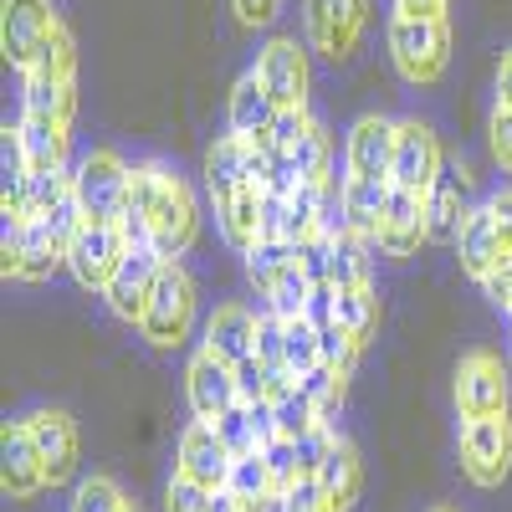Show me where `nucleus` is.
I'll return each mask as SVG.
<instances>
[{
  "label": "nucleus",
  "mask_w": 512,
  "mask_h": 512,
  "mask_svg": "<svg viewBox=\"0 0 512 512\" xmlns=\"http://www.w3.org/2000/svg\"><path fill=\"white\" fill-rule=\"evenodd\" d=\"M128 216L149 226V241L164 262H180L200 236V205L164 159H139L128 169Z\"/></svg>",
  "instance_id": "nucleus-1"
},
{
  "label": "nucleus",
  "mask_w": 512,
  "mask_h": 512,
  "mask_svg": "<svg viewBox=\"0 0 512 512\" xmlns=\"http://www.w3.org/2000/svg\"><path fill=\"white\" fill-rule=\"evenodd\" d=\"M390 62L410 88H431L451 67V26L446 16H395L390 21Z\"/></svg>",
  "instance_id": "nucleus-2"
},
{
  "label": "nucleus",
  "mask_w": 512,
  "mask_h": 512,
  "mask_svg": "<svg viewBox=\"0 0 512 512\" xmlns=\"http://www.w3.org/2000/svg\"><path fill=\"white\" fill-rule=\"evenodd\" d=\"M21 113L72 123V113H77V47H72V36L52 41L21 72Z\"/></svg>",
  "instance_id": "nucleus-3"
},
{
  "label": "nucleus",
  "mask_w": 512,
  "mask_h": 512,
  "mask_svg": "<svg viewBox=\"0 0 512 512\" xmlns=\"http://www.w3.org/2000/svg\"><path fill=\"white\" fill-rule=\"evenodd\" d=\"M195 303H200V292H195V277L185 272V262H164L154 297L139 318V333L154 349H180L190 338V323H195Z\"/></svg>",
  "instance_id": "nucleus-4"
},
{
  "label": "nucleus",
  "mask_w": 512,
  "mask_h": 512,
  "mask_svg": "<svg viewBox=\"0 0 512 512\" xmlns=\"http://www.w3.org/2000/svg\"><path fill=\"white\" fill-rule=\"evenodd\" d=\"M128 169L134 164H128L123 154H113V149H93L72 169V195H77L88 226H108L128 210Z\"/></svg>",
  "instance_id": "nucleus-5"
},
{
  "label": "nucleus",
  "mask_w": 512,
  "mask_h": 512,
  "mask_svg": "<svg viewBox=\"0 0 512 512\" xmlns=\"http://www.w3.org/2000/svg\"><path fill=\"white\" fill-rule=\"evenodd\" d=\"M456 451H461V472L472 487L492 492L507 482L512 472V415H482V420H461V436H456Z\"/></svg>",
  "instance_id": "nucleus-6"
},
{
  "label": "nucleus",
  "mask_w": 512,
  "mask_h": 512,
  "mask_svg": "<svg viewBox=\"0 0 512 512\" xmlns=\"http://www.w3.org/2000/svg\"><path fill=\"white\" fill-rule=\"evenodd\" d=\"M62 36H67V26L52 0H6L0 6V52H6V62L16 72H26Z\"/></svg>",
  "instance_id": "nucleus-7"
},
{
  "label": "nucleus",
  "mask_w": 512,
  "mask_h": 512,
  "mask_svg": "<svg viewBox=\"0 0 512 512\" xmlns=\"http://www.w3.org/2000/svg\"><path fill=\"white\" fill-rule=\"evenodd\" d=\"M451 395H456V415H461V420L502 415L507 400H512V369H502L497 354L472 349V354H461V364H456Z\"/></svg>",
  "instance_id": "nucleus-8"
},
{
  "label": "nucleus",
  "mask_w": 512,
  "mask_h": 512,
  "mask_svg": "<svg viewBox=\"0 0 512 512\" xmlns=\"http://www.w3.org/2000/svg\"><path fill=\"white\" fill-rule=\"evenodd\" d=\"M303 21L313 52L328 62H349L369 26V0H303Z\"/></svg>",
  "instance_id": "nucleus-9"
},
{
  "label": "nucleus",
  "mask_w": 512,
  "mask_h": 512,
  "mask_svg": "<svg viewBox=\"0 0 512 512\" xmlns=\"http://www.w3.org/2000/svg\"><path fill=\"white\" fill-rule=\"evenodd\" d=\"M441 175H446V159H441V139L431 134V123L400 118L390 185H395V190H410V195H431Z\"/></svg>",
  "instance_id": "nucleus-10"
},
{
  "label": "nucleus",
  "mask_w": 512,
  "mask_h": 512,
  "mask_svg": "<svg viewBox=\"0 0 512 512\" xmlns=\"http://www.w3.org/2000/svg\"><path fill=\"white\" fill-rule=\"evenodd\" d=\"M67 262V251L52 241V231L41 221H6L0 236V272L16 282H47Z\"/></svg>",
  "instance_id": "nucleus-11"
},
{
  "label": "nucleus",
  "mask_w": 512,
  "mask_h": 512,
  "mask_svg": "<svg viewBox=\"0 0 512 512\" xmlns=\"http://www.w3.org/2000/svg\"><path fill=\"white\" fill-rule=\"evenodd\" d=\"M123 256H128V236H123L118 221H108V226H82L77 241L67 246V267H72L77 287L108 292V282H113L118 267H123Z\"/></svg>",
  "instance_id": "nucleus-12"
},
{
  "label": "nucleus",
  "mask_w": 512,
  "mask_h": 512,
  "mask_svg": "<svg viewBox=\"0 0 512 512\" xmlns=\"http://www.w3.org/2000/svg\"><path fill=\"white\" fill-rule=\"evenodd\" d=\"M0 487L11 502H31L36 492H47V466H41L26 415L6 420V431H0Z\"/></svg>",
  "instance_id": "nucleus-13"
},
{
  "label": "nucleus",
  "mask_w": 512,
  "mask_h": 512,
  "mask_svg": "<svg viewBox=\"0 0 512 512\" xmlns=\"http://www.w3.org/2000/svg\"><path fill=\"white\" fill-rule=\"evenodd\" d=\"M159 272H164V256L154 251V241L128 246L118 277H113V282H108V292H103V297H108V308H113L123 323H134V328H139V318H144V308H149V297H154Z\"/></svg>",
  "instance_id": "nucleus-14"
},
{
  "label": "nucleus",
  "mask_w": 512,
  "mask_h": 512,
  "mask_svg": "<svg viewBox=\"0 0 512 512\" xmlns=\"http://www.w3.org/2000/svg\"><path fill=\"white\" fill-rule=\"evenodd\" d=\"M231 466H236V456L216 436V425H210V420H190L185 431H180V456H175V472L180 477H190V482H200L210 492H221L231 482Z\"/></svg>",
  "instance_id": "nucleus-15"
},
{
  "label": "nucleus",
  "mask_w": 512,
  "mask_h": 512,
  "mask_svg": "<svg viewBox=\"0 0 512 512\" xmlns=\"http://www.w3.org/2000/svg\"><path fill=\"white\" fill-rule=\"evenodd\" d=\"M256 77L267 82V93L277 108H308V57L292 36H272L262 52H256Z\"/></svg>",
  "instance_id": "nucleus-16"
},
{
  "label": "nucleus",
  "mask_w": 512,
  "mask_h": 512,
  "mask_svg": "<svg viewBox=\"0 0 512 512\" xmlns=\"http://www.w3.org/2000/svg\"><path fill=\"white\" fill-rule=\"evenodd\" d=\"M395 134H400L395 118L364 113L349 128V139H344V169L359 175V180H390V169H395Z\"/></svg>",
  "instance_id": "nucleus-17"
},
{
  "label": "nucleus",
  "mask_w": 512,
  "mask_h": 512,
  "mask_svg": "<svg viewBox=\"0 0 512 512\" xmlns=\"http://www.w3.org/2000/svg\"><path fill=\"white\" fill-rule=\"evenodd\" d=\"M31 441L41 451V466H47V487L72 482L77 472V420L67 410H26Z\"/></svg>",
  "instance_id": "nucleus-18"
},
{
  "label": "nucleus",
  "mask_w": 512,
  "mask_h": 512,
  "mask_svg": "<svg viewBox=\"0 0 512 512\" xmlns=\"http://www.w3.org/2000/svg\"><path fill=\"white\" fill-rule=\"evenodd\" d=\"M185 395H190V410L195 420H221L241 395H236V369L226 359H216L210 349H200L185 369Z\"/></svg>",
  "instance_id": "nucleus-19"
},
{
  "label": "nucleus",
  "mask_w": 512,
  "mask_h": 512,
  "mask_svg": "<svg viewBox=\"0 0 512 512\" xmlns=\"http://www.w3.org/2000/svg\"><path fill=\"white\" fill-rule=\"evenodd\" d=\"M425 241H431V221H425V195L395 190L390 185V205H384V226H379V251L384 256H415Z\"/></svg>",
  "instance_id": "nucleus-20"
},
{
  "label": "nucleus",
  "mask_w": 512,
  "mask_h": 512,
  "mask_svg": "<svg viewBox=\"0 0 512 512\" xmlns=\"http://www.w3.org/2000/svg\"><path fill=\"white\" fill-rule=\"evenodd\" d=\"M205 349L216 359H226L231 369L241 359H251L256 354V313L241 308V303H221L216 313L205 318Z\"/></svg>",
  "instance_id": "nucleus-21"
},
{
  "label": "nucleus",
  "mask_w": 512,
  "mask_h": 512,
  "mask_svg": "<svg viewBox=\"0 0 512 512\" xmlns=\"http://www.w3.org/2000/svg\"><path fill=\"white\" fill-rule=\"evenodd\" d=\"M456 256H461V272L472 277V282H482V277L502 262V256H507V246H502V236H497V221H492L487 205L466 210V226H461V236H456Z\"/></svg>",
  "instance_id": "nucleus-22"
},
{
  "label": "nucleus",
  "mask_w": 512,
  "mask_h": 512,
  "mask_svg": "<svg viewBox=\"0 0 512 512\" xmlns=\"http://www.w3.org/2000/svg\"><path fill=\"white\" fill-rule=\"evenodd\" d=\"M384 205H390V180L344 175V185H338V216H344L349 231H359V236H369V241H379Z\"/></svg>",
  "instance_id": "nucleus-23"
},
{
  "label": "nucleus",
  "mask_w": 512,
  "mask_h": 512,
  "mask_svg": "<svg viewBox=\"0 0 512 512\" xmlns=\"http://www.w3.org/2000/svg\"><path fill=\"white\" fill-rule=\"evenodd\" d=\"M318 487L323 497L333 502V512H349L359 502V487H364V461H359V446L349 436H338L318 466Z\"/></svg>",
  "instance_id": "nucleus-24"
},
{
  "label": "nucleus",
  "mask_w": 512,
  "mask_h": 512,
  "mask_svg": "<svg viewBox=\"0 0 512 512\" xmlns=\"http://www.w3.org/2000/svg\"><path fill=\"white\" fill-rule=\"evenodd\" d=\"M16 134H21V149H26V159H31V169H36V175H47V169H67L72 123H62V118H36V113H21Z\"/></svg>",
  "instance_id": "nucleus-25"
},
{
  "label": "nucleus",
  "mask_w": 512,
  "mask_h": 512,
  "mask_svg": "<svg viewBox=\"0 0 512 512\" xmlns=\"http://www.w3.org/2000/svg\"><path fill=\"white\" fill-rule=\"evenodd\" d=\"M369 236L349 231V226H333V251H328V282L338 292L349 287H374V256H369Z\"/></svg>",
  "instance_id": "nucleus-26"
},
{
  "label": "nucleus",
  "mask_w": 512,
  "mask_h": 512,
  "mask_svg": "<svg viewBox=\"0 0 512 512\" xmlns=\"http://www.w3.org/2000/svg\"><path fill=\"white\" fill-rule=\"evenodd\" d=\"M226 118H231V134H236V139H256V134H267V128H272L277 103H272L267 82L256 77V72H246L236 88H231V108H226Z\"/></svg>",
  "instance_id": "nucleus-27"
},
{
  "label": "nucleus",
  "mask_w": 512,
  "mask_h": 512,
  "mask_svg": "<svg viewBox=\"0 0 512 512\" xmlns=\"http://www.w3.org/2000/svg\"><path fill=\"white\" fill-rule=\"evenodd\" d=\"M251 185V175H246V144L236 139V134H226V139H216L205 149V190H210V200H231V195H241Z\"/></svg>",
  "instance_id": "nucleus-28"
},
{
  "label": "nucleus",
  "mask_w": 512,
  "mask_h": 512,
  "mask_svg": "<svg viewBox=\"0 0 512 512\" xmlns=\"http://www.w3.org/2000/svg\"><path fill=\"white\" fill-rule=\"evenodd\" d=\"M216 221H221V236L236 251H251L256 241H262V185H246L241 195L221 200L216 205Z\"/></svg>",
  "instance_id": "nucleus-29"
},
{
  "label": "nucleus",
  "mask_w": 512,
  "mask_h": 512,
  "mask_svg": "<svg viewBox=\"0 0 512 512\" xmlns=\"http://www.w3.org/2000/svg\"><path fill=\"white\" fill-rule=\"evenodd\" d=\"M241 262H246V282L262 292V297H272V287L287 277V267L297 262V246L292 241H277V236H262L251 251H241Z\"/></svg>",
  "instance_id": "nucleus-30"
},
{
  "label": "nucleus",
  "mask_w": 512,
  "mask_h": 512,
  "mask_svg": "<svg viewBox=\"0 0 512 512\" xmlns=\"http://www.w3.org/2000/svg\"><path fill=\"white\" fill-rule=\"evenodd\" d=\"M425 221H431V241H451V246H456V236H461V226H466L456 175H441L436 190L425 195Z\"/></svg>",
  "instance_id": "nucleus-31"
},
{
  "label": "nucleus",
  "mask_w": 512,
  "mask_h": 512,
  "mask_svg": "<svg viewBox=\"0 0 512 512\" xmlns=\"http://www.w3.org/2000/svg\"><path fill=\"white\" fill-rule=\"evenodd\" d=\"M292 164H297V175H303L308 185L333 190V139H328V128H323L318 118H313L308 134L292 144Z\"/></svg>",
  "instance_id": "nucleus-32"
},
{
  "label": "nucleus",
  "mask_w": 512,
  "mask_h": 512,
  "mask_svg": "<svg viewBox=\"0 0 512 512\" xmlns=\"http://www.w3.org/2000/svg\"><path fill=\"white\" fill-rule=\"evenodd\" d=\"M338 328L354 333L359 344H369V338L379 333V292H374V287L338 292Z\"/></svg>",
  "instance_id": "nucleus-33"
},
{
  "label": "nucleus",
  "mask_w": 512,
  "mask_h": 512,
  "mask_svg": "<svg viewBox=\"0 0 512 512\" xmlns=\"http://www.w3.org/2000/svg\"><path fill=\"white\" fill-rule=\"evenodd\" d=\"M359 338L354 333H344L338 323H328V328H318V364H328L338 379H349L354 374V364H359Z\"/></svg>",
  "instance_id": "nucleus-34"
},
{
  "label": "nucleus",
  "mask_w": 512,
  "mask_h": 512,
  "mask_svg": "<svg viewBox=\"0 0 512 512\" xmlns=\"http://www.w3.org/2000/svg\"><path fill=\"white\" fill-rule=\"evenodd\" d=\"M123 487L108 477V472H93V477H82L77 492H72V512H123Z\"/></svg>",
  "instance_id": "nucleus-35"
},
{
  "label": "nucleus",
  "mask_w": 512,
  "mask_h": 512,
  "mask_svg": "<svg viewBox=\"0 0 512 512\" xmlns=\"http://www.w3.org/2000/svg\"><path fill=\"white\" fill-rule=\"evenodd\" d=\"M287 323V374L303 379L308 369H318V328L308 318H282Z\"/></svg>",
  "instance_id": "nucleus-36"
},
{
  "label": "nucleus",
  "mask_w": 512,
  "mask_h": 512,
  "mask_svg": "<svg viewBox=\"0 0 512 512\" xmlns=\"http://www.w3.org/2000/svg\"><path fill=\"white\" fill-rule=\"evenodd\" d=\"M318 405L303 395V390H292L287 400H277V436H287V441H303L308 431H318Z\"/></svg>",
  "instance_id": "nucleus-37"
},
{
  "label": "nucleus",
  "mask_w": 512,
  "mask_h": 512,
  "mask_svg": "<svg viewBox=\"0 0 512 512\" xmlns=\"http://www.w3.org/2000/svg\"><path fill=\"white\" fill-rule=\"evenodd\" d=\"M308 292H313V282H308V272L303 267H287V277L272 287V297H267V308L277 313V318H303V308H308Z\"/></svg>",
  "instance_id": "nucleus-38"
},
{
  "label": "nucleus",
  "mask_w": 512,
  "mask_h": 512,
  "mask_svg": "<svg viewBox=\"0 0 512 512\" xmlns=\"http://www.w3.org/2000/svg\"><path fill=\"white\" fill-rule=\"evenodd\" d=\"M210 425H216V436L231 446V456L256 451V425H251V405H246V400H236L221 420H210Z\"/></svg>",
  "instance_id": "nucleus-39"
},
{
  "label": "nucleus",
  "mask_w": 512,
  "mask_h": 512,
  "mask_svg": "<svg viewBox=\"0 0 512 512\" xmlns=\"http://www.w3.org/2000/svg\"><path fill=\"white\" fill-rule=\"evenodd\" d=\"M256 359H262L267 369H287V323L272 308L256 318Z\"/></svg>",
  "instance_id": "nucleus-40"
},
{
  "label": "nucleus",
  "mask_w": 512,
  "mask_h": 512,
  "mask_svg": "<svg viewBox=\"0 0 512 512\" xmlns=\"http://www.w3.org/2000/svg\"><path fill=\"white\" fill-rule=\"evenodd\" d=\"M164 512H216V492L175 472L169 477V492H164Z\"/></svg>",
  "instance_id": "nucleus-41"
},
{
  "label": "nucleus",
  "mask_w": 512,
  "mask_h": 512,
  "mask_svg": "<svg viewBox=\"0 0 512 512\" xmlns=\"http://www.w3.org/2000/svg\"><path fill=\"white\" fill-rule=\"evenodd\" d=\"M262 456H267V466H272V482H277V492H287L297 477H303V461H297V441L272 436V441L262 446Z\"/></svg>",
  "instance_id": "nucleus-42"
},
{
  "label": "nucleus",
  "mask_w": 512,
  "mask_h": 512,
  "mask_svg": "<svg viewBox=\"0 0 512 512\" xmlns=\"http://www.w3.org/2000/svg\"><path fill=\"white\" fill-rule=\"evenodd\" d=\"M282 512H333V502L323 497L318 477H297V482L282 492Z\"/></svg>",
  "instance_id": "nucleus-43"
},
{
  "label": "nucleus",
  "mask_w": 512,
  "mask_h": 512,
  "mask_svg": "<svg viewBox=\"0 0 512 512\" xmlns=\"http://www.w3.org/2000/svg\"><path fill=\"white\" fill-rule=\"evenodd\" d=\"M267 379H272V369L262 364V359H241L236 364V395L246 400V405H256V400H267Z\"/></svg>",
  "instance_id": "nucleus-44"
},
{
  "label": "nucleus",
  "mask_w": 512,
  "mask_h": 512,
  "mask_svg": "<svg viewBox=\"0 0 512 512\" xmlns=\"http://www.w3.org/2000/svg\"><path fill=\"white\" fill-rule=\"evenodd\" d=\"M487 134H492V159L502 164V175H512V108H492V123H487Z\"/></svg>",
  "instance_id": "nucleus-45"
},
{
  "label": "nucleus",
  "mask_w": 512,
  "mask_h": 512,
  "mask_svg": "<svg viewBox=\"0 0 512 512\" xmlns=\"http://www.w3.org/2000/svg\"><path fill=\"white\" fill-rule=\"evenodd\" d=\"M313 128V113L308 108H277V118H272V139L282 144V149H292L297 139H303Z\"/></svg>",
  "instance_id": "nucleus-46"
},
{
  "label": "nucleus",
  "mask_w": 512,
  "mask_h": 512,
  "mask_svg": "<svg viewBox=\"0 0 512 512\" xmlns=\"http://www.w3.org/2000/svg\"><path fill=\"white\" fill-rule=\"evenodd\" d=\"M303 318H308L313 328L338 323V287H333V282H318V287L308 292V308H303Z\"/></svg>",
  "instance_id": "nucleus-47"
},
{
  "label": "nucleus",
  "mask_w": 512,
  "mask_h": 512,
  "mask_svg": "<svg viewBox=\"0 0 512 512\" xmlns=\"http://www.w3.org/2000/svg\"><path fill=\"white\" fill-rule=\"evenodd\" d=\"M477 287H482V292L492 297V303L507 313V303H512V256H502V262H497V267H492V272H487Z\"/></svg>",
  "instance_id": "nucleus-48"
},
{
  "label": "nucleus",
  "mask_w": 512,
  "mask_h": 512,
  "mask_svg": "<svg viewBox=\"0 0 512 512\" xmlns=\"http://www.w3.org/2000/svg\"><path fill=\"white\" fill-rule=\"evenodd\" d=\"M231 11L241 16V26H272L282 0H231Z\"/></svg>",
  "instance_id": "nucleus-49"
},
{
  "label": "nucleus",
  "mask_w": 512,
  "mask_h": 512,
  "mask_svg": "<svg viewBox=\"0 0 512 512\" xmlns=\"http://www.w3.org/2000/svg\"><path fill=\"white\" fill-rule=\"evenodd\" d=\"M487 210H492L497 236H502V246H507V256H512V185H502V190L487 200Z\"/></svg>",
  "instance_id": "nucleus-50"
},
{
  "label": "nucleus",
  "mask_w": 512,
  "mask_h": 512,
  "mask_svg": "<svg viewBox=\"0 0 512 512\" xmlns=\"http://www.w3.org/2000/svg\"><path fill=\"white\" fill-rule=\"evenodd\" d=\"M395 16H446V0H395Z\"/></svg>",
  "instance_id": "nucleus-51"
},
{
  "label": "nucleus",
  "mask_w": 512,
  "mask_h": 512,
  "mask_svg": "<svg viewBox=\"0 0 512 512\" xmlns=\"http://www.w3.org/2000/svg\"><path fill=\"white\" fill-rule=\"evenodd\" d=\"M497 103L512 108V47H507L502 62H497Z\"/></svg>",
  "instance_id": "nucleus-52"
},
{
  "label": "nucleus",
  "mask_w": 512,
  "mask_h": 512,
  "mask_svg": "<svg viewBox=\"0 0 512 512\" xmlns=\"http://www.w3.org/2000/svg\"><path fill=\"white\" fill-rule=\"evenodd\" d=\"M123 512H139V502H123Z\"/></svg>",
  "instance_id": "nucleus-53"
},
{
  "label": "nucleus",
  "mask_w": 512,
  "mask_h": 512,
  "mask_svg": "<svg viewBox=\"0 0 512 512\" xmlns=\"http://www.w3.org/2000/svg\"><path fill=\"white\" fill-rule=\"evenodd\" d=\"M431 512H451V507H431Z\"/></svg>",
  "instance_id": "nucleus-54"
},
{
  "label": "nucleus",
  "mask_w": 512,
  "mask_h": 512,
  "mask_svg": "<svg viewBox=\"0 0 512 512\" xmlns=\"http://www.w3.org/2000/svg\"><path fill=\"white\" fill-rule=\"evenodd\" d=\"M507 323H512V303H507Z\"/></svg>",
  "instance_id": "nucleus-55"
},
{
  "label": "nucleus",
  "mask_w": 512,
  "mask_h": 512,
  "mask_svg": "<svg viewBox=\"0 0 512 512\" xmlns=\"http://www.w3.org/2000/svg\"><path fill=\"white\" fill-rule=\"evenodd\" d=\"M507 369H512V354H507Z\"/></svg>",
  "instance_id": "nucleus-56"
}]
</instances>
